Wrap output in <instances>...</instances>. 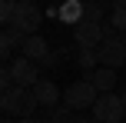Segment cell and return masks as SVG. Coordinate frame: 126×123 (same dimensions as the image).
I'll list each match as a JSON object with an SVG mask.
<instances>
[{"label":"cell","mask_w":126,"mask_h":123,"mask_svg":"<svg viewBox=\"0 0 126 123\" xmlns=\"http://www.w3.org/2000/svg\"><path fill=\"white\" fill-rule=\"evenodd\" d=\"M37 93L33 87H13V90L3 93V113L7 117H20V120H30L37 113Z\"/></svg>","instance_id":"1"},{"label":"cell","mask_w":126,"mask_h":123,"mask_svg":"<svg viewBox=\"0 0 126 123\" xmlns=\"http://www.w3.org/2000/svg\"><path fill=\"white\" fill-rule=\"evenodd\" d=\"M96 100H100V90L93 87L90 77L73 80V83L63 90V106H66V110H93Z\"/></svg>","instance_id":"2"},{"label":"cell","mask_w":126,"mask_h":123,"mask_svg":"<svg viewBox=\"0 0 126 123\" xmlns=\"http://www.w3.org/2000/svg\"><path fill=\"white\" fill-rule=\"evenodd\" d=\"M126 117V103L120 100V93H100V100L93 103V120L96 123H123Z\"/></svg>","instance_id":"3"},{"label":"cell","mask_w":126,"mask_h":123,"mask_svg":"<svg viewBox=\"0 0 126 123\" xmlns=\"http://www.w3.org/2000/svg\"><path fill=\"white\" fill-rule=\"evenodd\" d=\"M96 57H100V67H110V70L126 67V40L123 37H106L96 47Z\"/></svg>","instance_id":"4"},{"label":"cell","mask_w":126,"mask_h":123,"mask_svg":"<svg viewBox=\"0 0 126 123\" xmlns=\"http://www.w3.org/2000/svg\"><path fill=\"white\" fill-rule=\"evenodd\" d=\"M43 23V10H40L33 0H20L17 7V20H13V30H20L23 37H33Z\"/></svg>","instance_id":"5"},{"label":"cell","mask_w":126,"mask_h":123,"mask_svg":"<svg viewBox=\"0 0 126 123\" xmlns=\"http://www.w3.org/2000/svg\"><path fill=\"white\" fill-rule=\"evenodd\" d=\"M73 40L80 50H96V47L106 40V23H90V20H83V23L73 27Z\"/></svg>","instance_id":"6"},{"label":"cell","mask_w":126,"mask_h":123,"mask_svg":"<svg viewBox=\"0 0 126 123\" xmlns=\"http://www.w3.org/2000/svg\"><path fill=\"white\" fill-rule=\"evenodd\" d=\"M10 73H13V83L17 87H37L40 80V63H33V60H27L23 53H20L17 60H10Z\"/></svg>","instance_id":"7"},{"label":"cell","mask_w":126,"mask_h":123,"mask_svg":"<svg viewBox=\"0 0 126 123\" xmlns=\"http://www.w3.org/2000/svg\"><path fill=\"white\" fill-rule=\"evenodd\" d=\"M20 53H23L27 60H33V63H47L50 60V43H47V37H27L23 43H20Z\"/></svg>","instance_id":"8"},{"label":"cell","mask_w":126,"mask_h":123,"mask_svg":"<svg viewBox=\"0 0 126 123\" xmlns=\"http://www.w3.org/2000/svg\"><path fill=\"white\" fill-rule=\"evenodd\" d=\"M33 93H37V103H40V106H47V110H57V103L63 100L60 87L53 83V80H40V83L33 87Z\"/></svg>","instance_id":"9"},{"label":"cell","mask_w":126,"mask_h":123,"mask_svg":"<svg viewBox=\"0 0 126 123\" xmlns=\"http://www.w3.org/2000/svg\"><path fill=\"white\" fill-rule=\"evenodd\" d=\"M83 13H86V3L83 0H66V3L57 7V20H63V23H83Z\"/></svg>","instance_id":"10"},{"label":"cell","mask_w":126,"mask_h":123,"mask_svg":"<svg viewBox=\"0 0 126 123\" xmlns=\"http://www.w3.org/2000/svg\"><path fill=\"white\" fill-rule=\"evenodd\" d=\"M23 33L20 30H13V27H3V33H0V57L10 63V57H13V50H17V43H23Z\"/></svg>","instance_id":"11"},{"label":"cell","mask_w":126,"mask_h":123,"mask_svg":"<svg viewBox=\"0 0 126 123\" xmlns=\"http://www.w3.org/2000/svg\"><path fill=\"white\" fill-rule=\"evenodd\" d=\"M90 80H93V87L100 93H113V87H116V70H110V67H100V70H93L90 73Z\"/></svg>","instance_id":"12"},{"label":"cell","mask_w":126,"mask_h":123,"mask_svg":"<svg viewBox=\"0 0 126 123\" xmlns=\"http://www.w3.org/2000/svg\"><path fill=\"white\" fill-rule=\"evenodd\" d=\"M76 67H80L83 73H93V70H100V57H96V50H76Z\"/></svg>","instance_id":"13"},{"label":"cell","mask_w":126,"mask_h":123,"mask_svg":"<svg viewBox=\"0 0 126 123\" xmlns=\"http://www.w3.org/2000/svg\"><path fill=\"white\" fill-rule=\"evenodd\" d=\"M110 27L120 30V33H126V3L123 0H116V3L110 7Z\"/></svg>","instance_id":"14"},{"label":"cell","mask_w":126,"mask_h":123,"mask_svg":"<svg viewBox=\"0 0 126 123\" xmlns=\"http://www.w3.org/2000/svg\"><path fill=\"white\" fill-rule=\"evenodd\" d=\"M17 0H0V20H3V27H13V20H17Z\"/></svg>","instance_id":"15"},{"label":"cell","mask_w":126,"mask_h":123,"mask_svg":"<svg viewBox=\"0 0 126 123\" xmlns=\"http://www.w3.org/2000/svg\"><path fill=\"white\" fill-rule=\"evenodd\" d=\"M47 123H76L73 120V110H66V106H57V110L50 113V120Z\"/></svg>","instance_id":"16"},{"label":"cell","mask_w":126,"mask_h":123,"mask_svg":"<svg viewBox=\"0 0 126 123\" xmlns=\"http://www.w3.org/2000/svg\"><path fill=\"white\" fill-rule=\"evenodd\" d=\"M3 123H17V120H13V117H3Z\"/></svg>","instance_id":"17"},{"label":"cell","mask_w":126,"mask_h":123,"mask_svg":"<svg viewBox=\"0 0 126 123\" xmlns=\"http://www.w3.org/2000/svg\"><path fill=\"white\" fill-rule=\"evenodd\" d=\"M120 100H123V103H126V90H123V93H120Z\"/></svg>","instance_id":"18"},{"label":"cell","mask_w":126,"mask_h":123,"mask_svg":"<svg viewBox=\"0 0 126 123\" xmlns=\"http://www.w3.org/2000/svg\"><path fill=\"white\" fill-rule=\"evenodd\" d=\"M57 3H66V0H57Z\"/></svg>","instance_id":"19"},{"label":"cell","mask_w":126,"mask_h":123,"mask_svg":"<svg viewBox=\"0 0 126 123\" xmlns=\"http://www.w3.org/2000/svg\"><path fill=\"white\" fill-rule=\"evenodd\" d=\"M123 3H126V0H123Z\"/></svg>","instance_id":"20"},{"label":"cell","mask_w":126,"mask_h":123,"mask_svg":"<svg viewBox=\"0 0 126 123\" xmlns=\"http://www.w3.org/2000/svg\"><path fill=\"white\" fill-rule=\"evenodd\" d=\"M123 123H126V120H123Z\"/></svg>","instance_id":"21"}]
</instances>
